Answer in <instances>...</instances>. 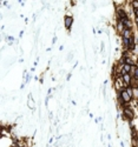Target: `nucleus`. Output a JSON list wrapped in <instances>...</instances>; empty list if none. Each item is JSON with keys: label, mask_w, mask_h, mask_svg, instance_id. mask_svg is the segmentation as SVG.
I'll return each instance as SVG.
<instances>
[{"label": "nucleus", "mask_w": 138, "mask_h": 147, "mask_svg": "<svg viewBox=\"0 0 138 147\" xmlns=\"http://www.w3.org/2000/svg\"><path fill=\"white\" fill-rule=\"evenodd\" d=\"M121 22H123V25L125 26V28H127V30H133V21L130 18H127V19H123L121 20Z\"/></svg>", "instance_id": "nucleus-7"}, {"label": "nucleus", "mask_w": 138, "mask_h": 147, "mask_svg": "<svg viewBox=\"0 0 138 147\" xmlns=\"http://www.w3.org/2000/svg\"><path fill=\"white\" fill-rule=\"evenodd\" d=\"M130 5L132 7L133 10H138V0H132V1H130Z\"/></svg>", "instance_id": "nucleus-12"}, {"label": "nucleus", "mask_w": 138, "mask_h": 147, "mask_svg": "<svg viewBox=\"0 0 138 147\" xmlns=\"http://www.w3.org/2000/svg\"><path fill=\"white\" fill-rule=\"evenodd\" d=\"M131 147H135V146H131Z\"/></svg>", "instance_id": "nucleus-25"}, {"label": "nucleus", "mask_w": 138, "mask_h": 147, "mask_svg": "<svg viewBox=\"0 0 138 147\" xmlns=\"http://www.w3.org/2000/svg\"><path fill=\"white\" fill-rule=\"evenodd\" d=\"M14 36H12V35H7L6 36V41H7V44H10V42H13L14 41Z\"/></svg>", "instance_id": "nucleus-14"}, {"label": "nucleus", "mask_w": 138, "mask_h": 147, "mask_svg": "<svg viewBox=\"0 0 138 147\" xmlns=\"http://www.w3.org/2000/svg\"><path fill=\"white\" fill-rule=\"evenodd\" d=\"M121 115H123L124 120H126L127 122H129V121H132V120L136 119L135 111L132 109L131 105L126 106V107H124V108H121Z\"/></svg>", "instance_id": "nucleus-1"}, {"label": "nucleus", "mask_w": 138, "mask_h": 147, "mask_svg": "<svg viewBox=\"0 0 138 147\" xmlns=\"http://www.w3.org/2000/svg\"><path fill=\"white\" fill-rule=\"evenodd\" d=\"M27 107L30 108L31 111H34L37 108V104H36V101H34V99H33V97H32V94H28V97H27Z\"/></svg>", "instance_id": "nucleus-5"}, {"label": "nucleus", "mask_w": 138, "mask_h": 147, "mask_svg": "<svg viewBox=\"0 0 138 147\" xmlns=\"http://www.w3.org/2000/svg\"><path fill=\"white\" fill-rule=\"evenodd\" d=\"M119 145H120V147H125V144H124V141H123V140H120Z\"/></svg>", "instance_id": "nucleus-20"}, {"label": "nucleus", "mask_w": 138, "mask_h": 147, "mask_svg": "<svg viewBox=\"0 0 138 147\" xmlns=\"http://www.w3.org/2000/svg\"><path fill=\"white\" fill-rule=\"evenodd\" d=\"M125 91L127 92V94L130 95V97L133 99V89H132V86H127L126 88H125Z\"/></svg>", "instance_id": "nucleus-11"}, {"label": "nucleus", "mask_w": 138, "mask_h": 147, "mask_svg": "<svg viewBox=\"0 0 138 147\" xmlns=\"http://www.w3.org/2000/svg\"><path fill=\"white\" fill-rule=\"evenodd\" d=\"M121 68H123V71H124L125 73H131V69H132V66H130V65H127V64H124L123 66H121Z\"/></svg>", "instance_id": "nucleus-10"}, {"label": "nucleus", "mask_w": 138, "mask_h": 147, "mask_svg": "<svg viewBox=\"0 0 138 147\" xmlns=\"http://www.w3.org/2000/svg\"><path fill=\"white\" fill-rule=\"evenodd\" d=\"M119 94H120V97H121V99H123V101H124L126 105H130V104L133 101V99L130 97L129 94H127V92L125 91V89H123V91L119 92Z\"/></svg>", "instance_id": "nucleus-3"}, {"label": "nucleus", "mask_w": 138, "mask_h": 147, "mask_svg": "<svg viewBox=\"0 0 138 147\" xmlns=\"http://www.w3.org/2000/svg\"><path fill=\"white\" fill-rule=\"evenodd\" d=\"M115 30H116V33L118 34L119 36H120L121 33H123V32H124V30H125V26L123 25L121 20H119V21H116V25H115Z\"/></svg>", "instance_id": "nucleus-4"}, {"label": "nucleus", "mask_w": 138, "mask_h": 147, "mask_svg": "<svg viewBox=\"0 0 138 147\" xmlns=\"http://www.w3.org/2000/svg\"><path fill=\"white\" fill-rule=\"evenodd\" d=\"M123 80H124L126 87L127 86H131V82H132V75L129 74V73H125V74L123 75Z\"/></svg>", "instance_id": "nucleus-8"}, {"label": "nucleus", "mask_w": 138, "mask_h": 147, "mask_svg": "<svg viewBox=\"0 0 138 147\" xmlns=\"http://www.w3.org/2000/svg\"><path fill=\"white\" fill-rule=\"evenodd\" d=\"M11 147H18V146H14V145H12V146Z\"/></svg>", "instance_id": "nucleus-23"}, {"label": "nucleus", "mask_w": 138, "mask_h": 147, "mask_svg": "<svg viewBox=\"0 0 138 147\" xmlns=\"http://www.w3.org/2000/svg\"><path fill=\"white\" fill-rule=\"evenodd\" d=\"M136 107H137V109H138V101H136Z\"/></svg>", "instance_id": "nucleus-22"}, {"label": "nucleus", "mask_w": 138, "mask_h": 147, "mask_svg": "<svg viewBox=\"0 0 138 147\" xmlns=\"http://www.w3.org/2000/svg\"><path fill=\"white\" fill-rule=\"evenodd\" d=\"M57 40H58V38H57V35H54V36H53V39H52V44H55Z\"/></svg>", "instance_id": "nucleus-18"}, {"label": "nucleus", "mask_w": 138, "mask_h": 147, "mask_svg": "<svg viewBox=\"0 0 138 147\" xmlns=\"http://www.w3.org/2000/svg\"><path fill=\"white\" fill-rule=\"evenodd\" d=\"M133 15H135V18H138V10H133Z\"/></svg>", "instance_id": "nucleus-17"}, {"label": "nucleus", "mask_w": 138, "mask_h": 147, "mask_svg": "<svg viewBox=\"0 0 138 147\" xmlns=\"http://www.w3.org/2000/svg\"><path fill=\"white\" fill-rule=\"evenodd\" d=\"M100 52H102V53L105 52V45H104V42H102V44H100Z\"/></svg>", "instance_id": "nucleus-15"}, {"label": "nucleus", "mask_w": 138, "mask_h": 147, "mask_svg": "<svg viewBox=\"0 0 138 147\" xmlns=\"http://www.w3.org/2000/svg\"><path fill=\"white\" fill-rule=\"evenodd\" d=\"M133 22H135V25H138V18H135V19H133Z\"/></svg>", "instance_id": "nucleus-21"}, {"label": "nucleus", "mask_w": 138, "mask_h": 147, "mask_svg": "<svg viewBox=\"0 0 138 147\" xmlns=\"http://www.w3.org/2000/svg\"><path fill=\"white\" fill-rule=\"evenodd\" d=\"M71 73H69V74H67V77H66V81H69L70 80V79H71Z\"/></svg>", "instance_id": "nucleus-19"}, {"label": "nucleus", "mask_w": 138, "mask_h": 147, "mask_svg": "<svg viewBox=\"0 0 138 147\" xmlns=\"http://www.w3.org/2000/svg\"><path fill=\"white\" fill-rule=\"evenodd\" d=\"M135 35V32H133V30H127V28H125L124 32L121 33L120 38H125V39H131L132 36Z\"/></svg>", "instance_id": "nucleus-6"}, {"label": "nucleus", "mask_w": 138, "mask_h": 147, "mask_svg": "<svg viewBox=\"0 0 138 147\" xmlns=\"http://www.w3.org/2000/svg\"><path fill=\"white\" fill-rule=\"evenodd\" d=\"M130 74L132 75V78L135 80H138V66H132V69H131Z\"/></svg>", "instance_id": "nucleus-9"}, {"label": "nucleus", "mask_w": 138, "mask_h": 147, "mask_svg": "<svg viewBox=\"0 0 138 147\" xmlns=\"http://www.w3.org/2000/svg\"><path fill=\"white\" fill-rule=\"evenodd\" d=\"M72 58H73V53H70V54H69V56H67V61H71L72 60Z\"/></svg>", "instance_id": "nucleus-16"}, {"label": "nucleus", "mask_w": 138, "mask_h": 147, "mask_svg": "<svg viewBox=\"0 0 138 147\" xmlns=\"http://www.w3.org/2000/svg\"><path fill=\"white\" fill-rule=\"evenodd\" d=\"M63 24H64L65 30L70 33V32H71L72 26H73V24H75V18H73V15H72V14H65L64 18H63Z\"/></svg>", "instance_id": "nucleus-2"}, {"label": "nucleus", "mask_w": 138, "mask_h": 147, "mask_svg": "<svg viewBox=\"0 0 138 147\" xmlns=\"http://www.w3.org/2000/svg\"><path fill=\"white\" fill-rule=\"evenodd\" d=\"M136 139H137V142H138V134H137V138H136Z\"/></svg>", "instance_id": "nucleus-24"}, {"label": "nucleus", "mask_w": 138, "mask_h": 147, "mask_svg": "<svg viewBox=\"0 0 138 147\" xmlns=\"http://www.w3.org/2000/svg\"><path fill=\"white\" fill-rule=\"evenodd\" d=\"M133 89V100L138 101V87H132Z\"/></svg>", "instance_id": "nucleus-13"}]
</instances>
